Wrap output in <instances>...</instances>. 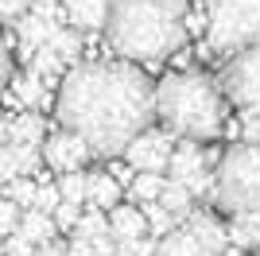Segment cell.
<instances>
[{
    "instance_id": "4fadbf2b",
    "label": "cell",
    "mask_w": 260,
    "mask_h": 256,
    "mask_svg": "<svg viewBox=\"0 0 260 256\" xmlns=\"http://www.w3.org/2000/svg\"><path fill=\"white\" fill-rule=\"evenodd\" d=\"M86 202L93 213H109L120 206V186L109 179V171H86Z\"/></svg>"
},
{
    "instance_id": "8992f818",
    "label": "cell",
    "mask_w": 260,
    "mask_h": 256,
    "mask_svg": "<svg viewBox=\"0 0 260 256\" xmlns=\"http://www.w3.org/2000/svg\"><path fill=\"white\" fill-rule=\"evenodd\" d=\"M225 248V229L206 213H190L186 225H175L159 241L155 256H221Z\"/></svg>"
},
{
    "instance_id": "ac0fdd59",
    "label": "cell",
    "mask_w": 260,
    "mask_h": 256,
    "mask_svg": "<svg viewBox=\"0 0 260 256\" xmlns=\"http://www.w3.org/2000/svg\"><path fill=\"white\" fill-rule=\"evenodd\" d=\"M47 140V124L39 113H16L8 120V144H27V148H39Z\"/></svg>"
},
{
    "instance_id": "7a4b0ae2",
    "label": "cell",
    "mask_w": 260,
    "mask_h": 256,
    "mask_svg": "<svg viewBox=\"0 0 260 256\" xmlns=\"http://www.w3.org/2000/svg\"><path fill=\"white\" fill-rule=\"evenodd\" d=\"M105 35L124 62H163L186 43V0H109Z\"/></svg>"
},
{
    "instance_id": "9c48e42d",
    "label": "cell",
    "mask_w": 260,
    "mask_h": 256,
    "mask_svg": "<svg viewBox=\"0 0 260 256\" xmlns=\"http://www.w3.org/2000/svg\"><path fill=\"white\" fill-rule=\"evenodd\" d=\"M171 148H175L171 132L148 128V132H140V136L124 148V159H128V167L136 171V175H140V171H148V175H163V171H167V159H171Z\"/></svg>"
},
{
    "instance_id": "603a6c76",
    "label": "cell",
    "mask_w": 260,
    "mask_h": 256,
    "mask_svg": "<svg viewBox=\"0 0 260 256\" xmlns=\"http://www.w3.org/2000/svg\"><path fill=\"white\" fill-rule=\"evenodd\" d=\"M163 175H148V171H140V175H136V179H132V198H136V202H155V198H159V190H163Z\"/></svg>"
},
{
    "instance_id": "277c9868",
    "label": "cell",
    "mask_w": 260,
    "mask_h": 256,
    "mask_svg": "<svg viewBox=\"0 0 260 256\" xmlns=\"http://www.w3.org/2000/svg\"><path fill=\"white\" fill-rule=\"evenodd\" d=\"M210 198L229 217H241V213L260 217V148H252V144L229 148L221 155V163H217V171H214Z\"/></svg>"
},
{
    "instance_id": "5bb4252c",
    "label": "cell",
    "mask_w": 260,
    "mask_h": 256,
    "mask_svg": "<svg viewBox=\"0 0 260 256\" xmlns=\"http://www.w3.org/2000/svg\"><path fill=\"white\" fill-rule=\"evenodd\" d=\"M58 31L54 23L39 20V16H31V12H23L20 20H16V39H20V54L23 58H31L39 47H47V39Z\"/></svg>"
},
{
    "instance_id": "4316f807",
    "label": "cell",
    "mask_w": 260,
    "mask_h": 256,
    "mask_svg": "<svg viewBox=\"0 0 260 256\" xmlns=\"http://www.w3.org/2000/svg\"><path fill=\"white\" fill-rule=\"evenodd\" d=\"M58 202H62V198H58V190H54V182H43V186H35V202H31V210H35V213H47V217H51V213L58 210Z\"/></svg>"
},
{
    "instance_id": "e0dca14e",
    "label": "cell",
    "mask_w": 260,
    "mask_h": 256,
    "mask_svg": "<svg viewBox=\"0 0 260 256\" xmlns=\"http://www.w3.org/2000/svg\"><path fill=\"white\" fill-rule=\"evenodd\" d=\"M12 97H16V105L23 113H35L39 105H47V85L31 74V70H23V74H12Z\"/></svg>"
},
{
    "instance_id": "8fae6325",
    "label": "cell",
    "mask_w": 260,
    "mask_h": 256,
    "mask_svg": "<svg viewBox=\"0 0 260 256\" xmlns=\"http://www.w3.org/2000/svg\"><path fill=\"white\" fill-rule=\"evenodd\" d=\"M39 148H27V144H4L0 148V186H8L16 179H31L39 175Z\"/></svg>"
},
{
    "instance_id": "f546056e",
    "label": "cell",
    "mask_w": 260,
    "mask_h": 256,
    "mask_svg": "<svg viewBox=\"0 0 260 256\" xmlns=\"http://www.w3.org/2000/svg\"><path fill=\"white\" fill-rule=\"evenodd\" d=\"M20 217H23V213L16 210V206H12L8 198H0V237L16 233V225H20Z\"/></svg>"
},
{
    "instance_id": "44dd1931",
    "label": "cell",
    "mask_w": 260,
    "mask_h": 256,
    "mask_svg": "<svg viewBox=\"0 0 260 256\" xmlns=\"http://www.w3.org/2000/svg\"><path fill=\"white\" fill-rule=\"evenodd\" d=\"M47 51H54L62 62H74L78 54H82V35L70 31V27H58V31L47 39Z\"/></svg>"
},
{
    "instance_id": "ffe728a7",
    "label": "cell",
    "mask_w": 260,
    "mask_h": 256,
    "mask_svg": "<svg viewBox=\"0 0 260 256\" xmlns=\"http://www.w3.org/2000/svg\"><path fill=\"white\" fill-rule=\"evenodd\" d=\"M155 202H159V210H163V213H171L175 221L194 213V198H190L183 186H175V182H163V190H159V198H155Z\"/></svg>"
},
{
    "instance_id": "e575fe53",
    "label": "cell",
    "mask_w": 260,
    "mask_h": 256,
    "mask_svg": "<svg viewBox=\"0 0 260 256\" xmlns=\"http://www.w3.org/2000/svg\"><path fill=\"white\" fill-rule=\"evenodd\" d=\"M0 256H4V237H0Z\"/></svg>"
},
{
    "instance_id": "484cf974",
    "label": "cell",
    "mask_w": 260,
    "mask_h": 256,
    "mask_svg": "<svg viewBox=\"0 0 260 256\" xmlns=\"http://www.w3.org/2000/svg\"><path fill=\"white\" fill-rule=\"evenodd\" d=\"M241 144L260 148V109H241Z\"/></svg>"
},
{
    "instance_id": "d6a6232c",
    "label": "cell",
    "mask_w": 260,
    "mask_h": 256,
    "mask_svg": "<svg viewBox=\"0 0 260 256\" xmlns=\"http://www.w3.org/2000/svg\"><path fill=\"white\" fill-rule=\"evenodd\" d=\"M31 256H66V245H58V241H51V245H43V248H35Z\"/></svg>"
},
{
    "instance_id": "5b68a950",
    "label": "cell",
    "mask_w": 260,
    "mask_h": 256,
    "mask_svg": "<svg viewBox=\"0 0 260 256\" xmlns=\"http://www.w3.org/2000/svg\"><path fill=\"white\" fill-rule=\"evenodd\" d=\"M206 43L214 54H241L260 43V0H206Z\"/></svg>"
},
{
    "instance_id": "8d00e7d4",
    "label": "cell",
    "mask_w": 260,
    "mask_h": 256,
    "mask_svg": "<svg viewBox=\"0 0 260 256\" xmlns=\"http://www.w3.org/2000/svg\"><path fill=\"white\" fill-rule=\"evenodd\" d=\"M256 256H260V248H256Z\"/></svg>"
},
{
    "instance_id": "30bf717a",
    "label": "cell",
    "mask_w": 260,
    "mask_h": 256,
    "mask_svg": "<svg viewBox=\"0 0 260 256\" xmlns=\"http://www.w3.org/2000/svg\"><path fill=\"white\" fill-rule=\"evenodd\" d=\"M89 144L82 136H74V132H66V128H58V132H51V136L39 144V159L47 163L51 171H58V175H70V171H82L89 163Z\"/></svg>"
},
{
    "instance_id": "d4e9b609",
    "label": "cell",
    "mask_w": 260,
    "mask_h": 256,
    "mask_svg": "<svg viewBox=\"0 0 260 256\" xmlns=\"http://www.w3.org/2000/svg\"><path fill=\"white\" fill-rule=\"evenodd\" d=\"M159 241L152 233L148 237H136V241H117V256H155Z\"/></svg>"
},
{
    "instance_id": "2e32d148",
    "label": "cell",
    "mask_w": 260,
    "mask_h": 256,
    "mask_svg": "<svg viewBox=\"0 0 260 256\" xmlns=\"http://www.w3.org/2000/svg\"><path fill=\"white\" fill-rule=\"evenodd\" d=\"M225 245L237 248V252H256L260 248V217H252V213H241V217H233V221L225 225Z\"/></svg>"
},
{
    "instance_id": "6da1fadb",
    "label": "cell",
    "mask_w": 260,
    "mask_h": 256,
    "mask_svg": "<svg viewBox=\"0 0 260 256\" xmlns=\"http://www.w3.org/2000/svg\"><path fill=\"white\" fill-rule=\"evenodd\" d=\"M54 117L93 155H120L152 124L155 89L132 62H78L58 82Z\"/></svg>"
},
{
    "instance_id": "ba28073f",
    "label": "cell",
    "mask_w": 260,
    "mask_h": 256,
    "mask_svg": "<svg viewBox=\"0 0 260 256\" xmlns=\"http://www.w3.org/2000/svg\"><path fill=\"white\" fill-rule=\"evenodd\" d=\"M163 179L175 182V186H183L190 198L214 190V167H210V159L202 155V148H198L194 140H183V144L171 148V159H167Z\"/></svg>"
},
{
    "instance_id": "3957f363",
    "label": "cell",
    "mask_w": 260,
    "mask_h": 256,
    "mask_svg": "<svg viewBox=\"0 0 260 256\" xmlns=\"http://www.w3.org/2000/svg\"><path fill=\"white\" fill-rule=\"evenodd\" d=\"M155 117L167 124L171 136L183 140H214L225 128V97L210 74L186 70L171 74L155 85Z\"/></svg>"
},
{
    "instance_id": "d6986e66",
    "label": "cell",
    "mask_w": 260,
    "mask_h": 256,
    "mask_svg": "<svg viewBox=\"0 0 260 256\" xmlns=\"http://www.w3.org/2000/svg\"><path fill=\"white\" fill-rule=\"evenodd\" d=\"M16 233H20L23 241H31L35 248H43V245H51L54 237H58V229H54V221L47 217V213L27 210V213L20 217V225H16Z\"/></svg>"
},
{
    "instance_id": "83f0119b",
    "label": "cell",
    "mask_w": 260,
    "mask_h": 256,
    "mask_svg": "<svg viewBox=\"0 0 260 256\" xmlns=\"http://www.w3.org/2000/svg\"><path fill=\"white\" fill-rule=\"evenodd\" d=\"M27 12H31V16H39V20H47V23H54V27L62 23V4H58V0H31V4H27Z\"/></svg>"
},
{
    "instance_id": "7c38bea8",
    "label": "cell",
    "mask_w": 260,
    "mask_h": 256,
    "mask_svg": "<svg viewBox=\"0 0 260 256\" xmlns=\"http://www.w3.org/2000/svg\"><path fill=\"white\" fill-rule=\"evenodd\" d=\"M62 4V20L70 31H101L109 20V0H58Z\"/></svg>"
},
{
    "instance_id": "9a60e30c",
    "label": "cell",
    "mask_w": 260,
    "mask_h": 256,
    "mask_svg": "<svg viewBox=\"0 0 260 256\" xmlns=\"http://www.w3.org/2000/svg\"><path fill=\"white\" fill-rule=\"evenodd\" d=\"M105 221H109L113 241H136V237H148V221H144L140 206H113Z\"/></svg>"
},
{
    "instance_id": "52a82bcc",
    "label": "cell",
    "mask_w": 260,
    "mask_h": 256,
    "mask_svg": "<svg viewBox=\"0 0 260 256\" xmlns=\"http://www.w3.org/2000/svg\"><path fill=\"white\" fill-rule=\"evenodd\" d=\"M221 97L237 109H260V43L233 54L221 70Z\"/></svg>"
},
{
    "instance_id": "cb8c5ba5",
    "label": "cell",
    "mask_w": 260,
    "mask_h": 256,
    "mask_svg": "<svg viewBox=\"0 0 260 256\" xmlns=\"http://www.w3.org/2000/svg\"><path fill=\"white\" fill-rule=\"evenodd\" d=\"M4 198H8L20 213H27V210H31V202H35V179H16V182H8V186H4Z\"/></svg>"
},
{
    "instance_id": "7402d4cb",
    "label": "cell",
    "mask_w": 260,
    "mask_h": 256,
    "mask_svg": "<svg viewBox=\"0 0 260 256\" xmlns=\"http://www.w3.org/2000/svg\"><path fill=\"white\" fill-rule=\"evenodd\" d=\"M54 190H58V198H62V202L82 206V202H86V171H70V175H58Z\"/></svg>"
},
{
    "instance_id": "836d02e7",
    "label": "cell",
    "mask_w": 260,
    "mask_h": 256,
    "mask_svg": "<svg viewBox=\"0 0 260 256\" xmlns=\"http://www.w3.org/2000/svg\"><path fill=\"white\" fill-rule=\"evenodd\" d=\"M8 144V117H0V148Z\"/></svg>"
},
{
    "instance_id": "4dcf8cb0",
    "label": "cell",
    "mask_w": 260,
    "mask_h": 256,
    "mask_svg": "<svg viewBox=\"0 0 260 256\" xmlns=\"http://www.w3.org/2000/svg\"><path fill=\"white\" fill-rule=\"evenodd\" d=\"M27 4H31V0H0V23H4V20L16 23L23 12H27Z\"/></svg>"
},
{
    "instance_id": "f1b7e54d",
    "label": "cell",
    "mask_w": 260,
    "mask_h": 256,
    "mask_svg": "<svg viewBox=\"0 0 260 256\" xmlns=\"http://www.w3.org/2000/svg\"><path fill=\"white\" fill-rule=\"evenodd\" d=\"M78 217H82V206H74V202H58V210L51 213L54 229H74Z\"/></svg>"
},
{
    "instance_id": "1f68e13d",
    "label": "cell",
    "mask_w": 260,
    "mask_h": 256,
    "mask_svg": "<svg viewBox=\"0 0 260 256\" xmlns=\"http://www.w3.org/2000/svg\"><path fill=\"white\" fill-rule=\"evenodd\" d=\"M8 82H12V54H8V43L0 39V93H4Z\"/></svg>"
},
{
    "instance_id": "d590c367",
    "label": "cell",
    "mask_w": 260,
    "mask_h": 256,
    "mask_svg": "<svg viewBox=\"0 0 260 256\" xmlns=\"http://www.w3.org/2000/svg\"><path fill=\"white\" fill-rule=\"evenodd\" d=\"M0 198H4V186H0Z\"/></svg>"
}]
</instances>
